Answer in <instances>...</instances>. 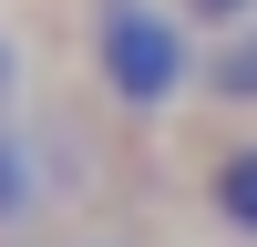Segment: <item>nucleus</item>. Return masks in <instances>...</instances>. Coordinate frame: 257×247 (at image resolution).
Here are the masks:
<instances>
[{"instance_id": "7", "label": "nucleus", "mask_w": 257, "mask_h": 247, "mask_svg": "<svg viewBox=\"0 0 257 247\" xmlns=\"http://www.w3.org/2000/svg\"><path fill=\"white\" fill-rule=\"evenodd\" d=\"M41 247H155V237H134V226H72V237H41Z\"/></svg>"}, {"instance_id": "5", "label": "nucleus", "mask_w": 257, "mask_h": 247, "mask_svg": "<svg viewBox=\"0 0 257 247\" xmlns=\"http://www.w3.org/2000/svg\"><path fill=\"white\" fill-rule=\"evenodd\" d=\"M0 113H31V41L0 31Z\"/></svg>"}, {"instance_id": "2", "label": "nucleus", "mask_w": 257, "mask_h": 247, "mask_svg": "<svg viewBox=\"0 0 257 247\" xmlns=\"http://www.w3.org/2000/svg\"><path fill=\"white\" fill-rule=\"evenodd\" d=\"M62 196H72V155H62V134L31 124V113H0V247L52 237V226H62Z\"/></svg>"}, {"instance_id": "6", "label": "nucleus", "mask_w": 257, "mask_h": 247, "mask_svg": "<svg viewBox=\"0 0 257 247\" xmlns=\"http://www.w3.org/2000/svg\"><path fill=\"white\" fill-rule=\"evenodd\" d=\"M175 11L196 21L206 41H216V31H247V21H257V0H175Z\"/></svg>"}, {"instance_id": "4", "label": "nucleus", "mask_w": 257, "mask_h": 247, "mask_svg": "<svg viewBox=\"0 0 257 247\" xmlns=\"http://www.w3.org/2000/svg\"><path fill=\"white\" fill-rule=\"evenodd\" d=\"M196 113H216V124H257V21H247V31H216V41H206Z\"/></svg>"}, {"instance_id": "3", "label": "nucleus", "mask_w": 257, "mask_h": 247, "mask_svg": "<svg viewBox=\"0 0 257 247\" xmlns=\"http://www.w3.org/2000/svg\"><path fill=\"white\" fill-rule=\"evenodd\" d=\"M196 206L226 247H257V124H226L196 155Z\"/></svg>"}, {"instance_id": "1", "label": "nucleus", "mask_w": 257, "mask_h": 247, "mask_svg": "<svg viewBox=\"0 0 257 247\" xmlns=\"http://www.w3.org/2000/svg\"><path fill=\"white\" fill-rule=\"evenodd\" d=\"M72 72H82V103L103 124H155L196 113V82H206V31L175 11V0H82L72 21Z\"/></svg>"}]
</instances>
